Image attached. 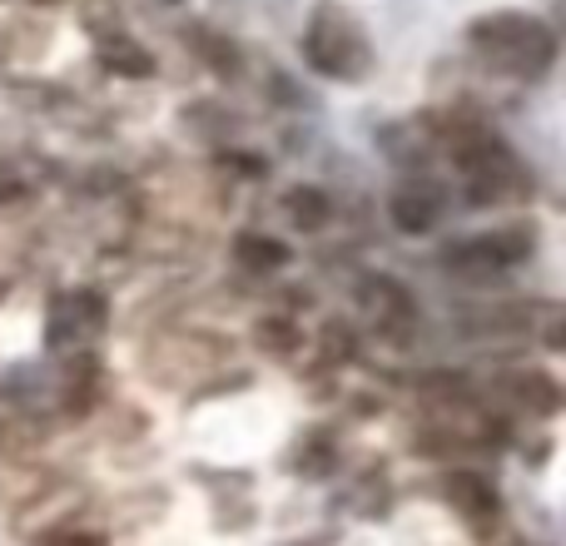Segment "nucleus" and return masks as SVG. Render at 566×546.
Listing matches in <instances>:
<instances>
[{
	"instance_id": "obj_1",
	"label": "nucleus",
	"mask_w": 566,
	"mask_h": 546,
	"mask_svg": "<svg viewBox=\"0 0 566 546\" xmlns=\"http://www.w3.org/2000/svg\"><path fill=\"white\" fill-rule=\"evenodd\" d=\"M472 55L488 70L507 80H542L557 65V30L542 15H522V10H492L468 25Z\"/></svg>"
},
{
	"instance_id": "obj_2",
	"label": "nucleus",
	"mask_w": 566,
	"mask_h": 546,
	"mask_svg": "<svg viewBox=\"0 0 566 546\" xmlns=\"http://www.w3.org/2000/svg\"><path fill=\"white\" fill-rule=\"evenodd\" d=\"M303 65L323 80H343V85H358L373 75V35L348 6L338 0H323L313 6L308 25H303Z\"/></svg>"
},
{
	"instance_id": "obj_3",
	"label": "nucleus",
	"mask_w": 566,
	"mask_h": 546,
	"mask_svg": "<svg viewBox=\"0 0 566 546\" xmlns=\"http://www.w3.org/2000/svg\"><path fill=\"white\" fill-rule=\"evenodd\" d=\"M229 358V338L219 333H205V328H165L145 343L139 353V368L155 388H169V392H185L195 388L199 378L219 368Z\"/></svg>"
},
{
	"instance_id": "obj_4",
	"label": "nucleus",
	"mask_w": 566,
	"mask_h": 546,
	"mask_svg": "<svg viewBox=\"0 0 566 546\" xmlns=\"http://www.w3.org/2000/svg\"><path fill=\"white\" fill-rule=\"evenodd\" d=\"M105 323H109L105 293L99 288H65V293H55L45 308V348H55V353L80 348V343H90Z\"/></svg>"
},
{
	"instance_id": "obj_5",
	"label": "nucleus",
	"mask_w": 566,
	"mask_h": 546,
	"mask_svg": "<svg viewBox=\"0 0 566 546\" xmlns=\"http://www.w3.org/2000/svg\"><path fill=\"white\" fill-rule=\"evenodd\" d=\"M537 244V229L532 224H512V229H497V234H482V239H468L448 254V269L458 273H497V269H512L532 254Z\"/></svg>"
},
{
	"instance_id": "obj_6",
	"label": "nucleus",
	"mask_w": 566,
	"mask_h": 546,
	"mask_svg": "<svg viewBox=\"0 0 566 546\" xmlns=\"http://www.w3.org/2000/svg\"><path fill=\"white\" fill-rule=\"evenodd\" d=\"M358 303L363 313H368L373 333L388 343H412V328H418V308H412L408 288L392 279H382V273H373V279H363L358 288Z\"/></svg>"
},
{
	"instance_id": "obj_7",
	"label": "nucleus",
	"mask_w": 566,
	"mask_h": 546,
	"mask_svg": "<svg viewBox=\"0 0 566 546\" xmlns=\"http://www.w3.org/2000/svg\"><path fill=\"white\" fill-rule=\"evenodd\" d=\"M85 507H90V492L65 482V487H40L30 507H20L15 517V532H70V527H85Z\"/></svg>"
},
{
	"instance_id": "obj_8",
	"label": "nucleus",
	"mask_w": 566,
	"mask_h": 546,
	"mask_svg": "<svg viewBox=\"0 0 566 546\" xmlns=\"http://www.w3.org/2000/svg\"><path fill=\"white\" fill-rule=\"evenodd\" d=\"M442 502H448L462 522H472L478 537H488L492 522H497V507H502L497 487H492L488 477H478V472H448V477H442Z\"/></svg>"
},
{
	"instance_id": "obj_9",
	"label": "nucleus",
	"mask_w": 566,
	"mask_h": 546,
	"mask_svg": "<svg viewBox=\"0 0 566 546\" xmlns=\"http://www.w3.org/2000/svg\"><path fill=\"white\" fill-rule=\"evenodd\" d=\"M388 209L402 234H432L442 209H448V195H442V185H432V179H408V185L392 195Z\"/></svg>"
},
{
	"instance_id": "obj_10",
	"label": "nucleus",
	"mask_w": 566,
	"mask_h": 546,
	"mask_svg": "<svg viewBox=\"0 0 566 546\" xmlns=\"http://www.w3.org/2000/svg\"><path fill=\"white\" fill-rule=\"evenodd\" d=\"M185 40L195 45V55L205 60V65L214 70L219 80H234L239 70H244V50H239L229 35H219V30H209V25H189V30H185Z\"/></svg>"
},
{
	"instance_id": "obj_11",
	"label": "nucleus",
	"mask_w": 566,
	"mask_h": 546,
	"mask_svg": "<svg viewBox=\"0 0 566 546\" xmlns=\"http://www.w3.org/2000/svg\"><path fill=\"white\" fill-rule=\"evenodd\" d=\"M507 392H512V402H517V408L537 412V418H557V412H562V388H557V378H552V372H542V368L517 372V378L507 382Z\"/></svg>"
},
{
	"instance_id": "obj_12",
	"label": "nucleus",
	"mask_w": 566,
	"mask_h": 546,
	"mask_svg": "<svg viewBox=\"0 0 566 546\" xmlns=\"http://www.w3.org/2000/svg\"><path fill=\"white\" fill-rule=\"evenodd\" d=\"M283 214H289V224L298 229V234H318L333 219V199L313 185H293L289 195H283Z\"/></svg>"
},
{
	"instance_id": "obj_13",
	"label": "nucleus",
	"mask_w": 566,
	"mask_h": 546,
	"mask_svg": "<svg viewBox=\"0 0 566 546\" xmlns=\"http://www.w3.org/2000/svg\"><path fill=\"white\" fill-rule=\"evenodd\" d=\"M99 65H105L109 75H125V80H149L155 75V55H149L139 40H129V35L99 40Z\"/></svg>"
},
{
	"instance_id": "obj_14",
	"label": "nucleus",
	"mask_w": 566,
	"mask_h": 546,
	"mask_svg": "<svg viewBox=\"0 0 566 546\" xmlns=\"http://www.w3.org/2000/svg\"><path fill=\"white\" fill-rule=\"evenodd\" d=\"M234 259L249 273H279L293 254H289V244H279V239H269V234H239L234 239Z\"/></svg>"
},
{
	"instance_id": "obj_15",
	"label": "nucleus",
	"mask_w": 566,
	"mask_h": 546,
	"mask_svg": "<svg viewBox=\"0 0 566 546\" xmlns=\"http://www.w3.org/2000/svg\"><path fill=\"white\" fill-rule=\"evenodd\" d=\"M254 348L269 353V358H293L303 348V333L293 318H259L254 323Z\"/></svg>"
},
{
	"instance_id": "obj_16",
	"label": "nucleus",
	"mask_w": 566,
	"mask_h": 546,
	"mask_svg": "<svg viewBox=\"0 0 566 546\" xmlns=\"http://www.w3.org/2000/svg\"><path fill=\"white\" fill-rule=\"evenodd\" d=\"M333 458H338V452H333V438H328V432H308V438L298 442V452L289 458V468L303 472V477H323V472L333 468Z\"/></svg>"
},
{
	"instance_id": "obj_17",
	"label": "nucleus",
	"mask_w": 566,
	"mask_h": 546,
	"mask_svg": "<svg viewBox=\"0 0 566 546\" xmlns=\"http://www.w3.org/2000/svg\"><path fill=\"white\" fill-rule=\"evenodd\" d=\"M45 438H50L45 418H10L0 428V452H35V448H45Z\"/></svg>"
},
{
	"instance_id": "obj_18",
	"label": "nucleus",
	"mask_w": 566,
	"mask_h": 546,
	"mask_svg": "<svg viewBox=\"0 0 566 546\" xmlns=\"http://www.w3.org/2000/svg\"><path fill=\"white\" fill-rule=\"evenodd\" d=\"M219 165H229L234 175H249V179H264L269 175V159L264 155H224Z\"/></svg>"
},
{
	"instance_id": "obj_19",
	"label": "nucleus",
	"mask_w": 566,
	"mask_h": 546,
	"mask_svg": "<svg viewBox=\"0 0 566 546\" xmlns=\"http://www.w3.org/2000/svg\"><path fill=\"white\" fill-rule=\"evenodd\" d=\"M40 546H109L99 532H85V527H70V532H55V537H45Z\"/></svg>"
},
{
	"instance_id": "obj_20",
	"label": "nucleus",
	"mask_w": 566,
	"mask_h": 546,
	"mask_svg": "<svg viewBox=\"0 0 566 546\" xmlns=\"http://www.w3.org/2000/svg\"><path fill=\"white\" fill-rule=\"evenodd\" d=\"M25 189H20V179L10 175V169H0V204H10V199H20Z\"/></svg>"
},
{
	"instance_id": "obj_21",
	"label": "nucleus",
	"mask_w": 566,
	"mask_h": 546,
	"mask_svg": "<svg viewBox=\"0 0 566 546\" xmlns=\"http://www.w3.org/2000/svg\"><path fill=\"white\" fill-rule=\"evenodd\" d=\"M502 546H527V542H517V537H512V542H502Z\"/></svg>"
},
{
	"instance_id": "obj_22",
	"label": "nucleus",
	"mask_w": 566,
	"mask_h": 546,
	"mask_svg": "<svg viewBox=\"0 0 566 546\" xmlns=\"http://www.w3.org/2000/svg\"><path fill=\"white\" fill-rule=\"evenodd\" d=\"M165 6H185V0H165Z\"/></svg>"
}]
</instances>
